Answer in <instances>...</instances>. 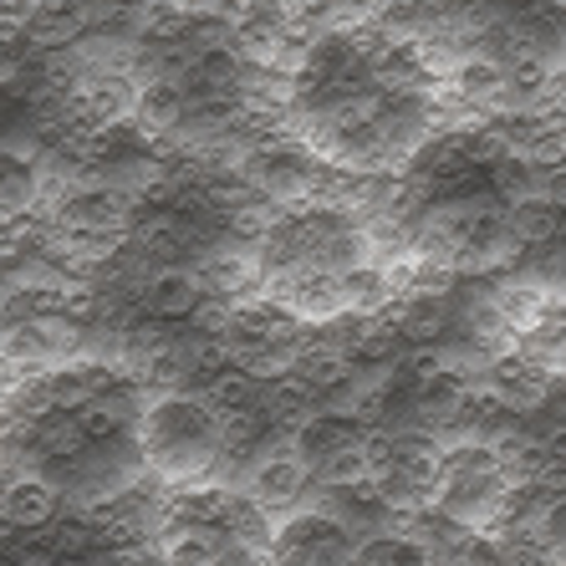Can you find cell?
<instances>
[{"mask_svg":"<svg viewBox=\"0 0 566 566\" xmlns=\"http://www.w3.org/2000/svg\"><path fill=\"white\" fill-rule=\"evenodd\" d=\"M138 444H144L148 474L169 480V485L199 480V474H210V464H220V419L199 398L169 394L144 413Z\"/></svg>","mask_w":566,"mask_h":566,"instance_id":"obj_1","label":"cell"},{"mask_svg":"<svg viewBox=\"0 0 566 566\" xmlns=\"http://www.w3.org/2000/svg\"><path fill=\"white\" fill-rule=\"evenodd\" d=\"M480 394L495 403L501 413H511V419H526V413L546 409L556 394V378L541 363H531L526 353H495L490 357L485 378L474 382Z\"/></svg>","mask_w":566,"mask_h":566,"instance_id":"obj_2","label":"cell"},{"mask_svg":"<svg viewBox=\"0 0 566 566\" xmlns=\"http://www.w3.org/2000/svg\"><path fill=\"white\" fill-rule=\"evenodd\" d=\"M363 429H368V423H357L347 409H316L312 419H302L296 429H291V444L286 449L316 474V464H327L337 449L357 444V439H363Z\"/></svg>","mask_w":566,"mask_h":566,"instance_id":"obj_3","label":"cell"},{"mask_svg":"<svg viewBox=\"0 0 566 566\" xmlns=\"http://www.w3.org/2000/svg\"><path fill=\"white\" fill-rule=\"evenodd\" d=\"M62 515V490L41 474H21L0 490V526L6 531H46Z\"/></svg>","mask_w":566,"mask_h":566,"instance_id":"obj_4","label":"cell"},{"mask_svg":"<svg viewBox=\"0 0 566 566\" xmlns=\"http://www.w3.org/2000/svg\"><path fill=\"white\" fill-rule=\"evenodd\" d=\"M312 485V470H306L291 449H265L261 460L251 464V501L261 511H276V505H296Z\"/></svg>","mask_w":566,"mask_h":566,"instance_id":"obj_5","label":"cell"},{"mask_svg":"<svg viewBox=\"0 0 566 566\" xmlns=\"http://www.w3.org/2000/svg\"><path fill=\"white\" fill-rule=\"evenodd\" d=\"M199 281L195 271H185V265H164V271H154V276L138 286V302H144L148 322H164V327H174V322H189V312L199 306Z\"/></svg>","mask_w":566,"mask_h":566,"instance_id":"obj_6","label":"cell"},{"mask_svg":"<svg viewBox=\"0 0 566 566\" xmlns=\"http://www.w3.org/2000/svg\"><path fill=\"white\" fill-rule=\"evenodd\" d=\"M189 118V93L179 82H144L133 97V123L144 138H179Z\"/></svg>","mask_w":566,"mask_h":566,"instance_id":"obj_7","label":"cell"},{"mask_svg":"<svg viewBox=\"0 0 566 566\" xmlns=\"http://www.w3.org/2000/svg\"><path fill=\"white\" fill-rule=\"evenodd\" d=\"M195 281H199L205 296H214V302H224V306H240L255 291V281H261V265H255L251 255H240V251H210L205 261H199Z\"/></svg>","mask_w":566,"mask_h":566,"instance_id":"obj_8","label":"cell"},{"mask_svg":"<svg viewBox=\"0 0 566 566\" xmlns=\"http://www.w3.org/2000/svg\"><path fill=\"white\" fill-rule=\"evenodd\" d=\"M454 97L464 107H495L505 113L511 107V77H505V62L495 56L470 52L464 62H454Z\"/></svg>","mask_w":566,"mask_h":566,"instance_id":"obj_9","label":"cell"},{"mask_svg":"<svg viewBox=\"0 0 566 566\" xmlns=\"http://www.w3.org/2000/svg\"><path fill=\"white\" fill-rule=\"evenodd\" d=\"M505 240L515 245V255L531 251V245H556L562 240V210H552L546 199L505 205Z\"/></svg>","mask_w":566,"mask_h":566,"instance_id":"obj_10","label":"cell"},{"mask_svg":"<svg viewBox=\"0 0 566 566\" xmlns=\"http://www.w3.org/2000/svg\"><path fill=\"white\" fill-rule=\"evenodd\" d=\"M224 552L220 531H164L154 546V566H214Z\"/></svg>","mask_w":566,"mask_h":566,"instance_id":"obj_11","label":"cell"},{"mask_svg":"<svg viewBox=\"0 0 566 566\" xmlns=\"http://www.w3.org/2000/svg\"><path fill=\"white\" fill-rule=\"evenodd\" d=\"M316 485H327L332 495H347V490H363L373 480V460H368V449H363V439L357 444H347V449H337L327 464H316V474H312Z\"/></svg>","mask_w":566,"mask_h":566,"instance_id":"obj_12","label":"cell"},{"mask_svg":"<svg viewBox=\"0 0 566 566\" xmlns=\"http://www.w3.org/2000/svg\"><path fill=\"white\" fill-rule=\"evenodd\" d=\"M0 357L15 363V368H41L46 363V343H41V327L27 322V327H0Z\"/></svg>","mask_w":566,"mask_h":566,"instance_id":"obj_13","label":"cell"},{"mask_svg":"<svg viewBox=\"0 0 566 566\" xmlns=\"http://www.w3.org/2000/svg\"><path fill=\"white\" fill-rule=\"evenodd\" d=\"M552 423H566V388L552 398Z\"/></svg>","mask_w":566,"mask_h":566,"instance_id":"obj_14","label":"cell"},{"mask_svg":"<svg viewBox=\"0 0 566 566\" xmlns=\"http://www.w3.org/2000/svg\"><path fill=\"white\" fill-rule=\"evenodd\" d=\"M6 474H11V464H6V454H0V490L11 485V480H6Z\"/></svg>","mask_w":566,"mask_h":566,"instance_id":"obj_15","label":"cell"},{"mask_svg":"<svg viewBox=\"0 0 566 566\" xmlns=\"http://www.w3.org/2000/svg\"><path fill=\"white\" fill-rule=\"evenodd\" d=\"M546 6H556V11H566V0H546Z\"/></svg>","mask_w":566,"mask_h":566,"instance_id":"obj_16","label":"cell"}]
</instances>
